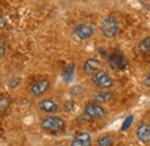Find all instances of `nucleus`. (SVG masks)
<instances>
[{"mask_svg": "<svg viewBox=\"0 0 150 146\" xmlns=\"http://www.w3.org/2000/svg\"><path fill=\"white\" fill-rule=\"evenodd\" d=\"M119 31V22L114 16H106L100 23V33L105 38H113Z\"/></svg>", "mask_w": 150, "mask_h": 146, "instance_id": "1", "label": "nucleus"}, {"mask_svg": "<svg viewBox=\"0 0 150 146\" xmlns=\"http://www.w3.org/2000/svg\"><path fill=\"white\" fill-rule=\"evenodd\" d=\"M40 127L46 131H50V132H58V131H61L65 128V121L60 117L47 116V117L42 120Z\"/></svg>", "mask_w": 150, "mask_h": 146, "instance_id": "2", "label": "nucleus"}, {"mask_svg": "<svg viewBox=\"0 0 150 146\" xmlns=\"http://www.w3.org/2000/svg\"><path fill=\"white\" fill-rule=\"evenodd\" d=\"M91 80H93L95 86H97L98 88H102V89H106V88H110L113 86L112 78L104 71H97L96 73H94Z\"/></svg>", "mask_w": 150, "mask_h": 146, "instance_id": "3", "label": "nucleus"}, {"mask_svg": "<svg viewBox=\"0 0 150 146\" xmlns=\"http://www.w3.org/2000/svg\"><path fill=\"white\" fill-rule=\"evenodd\" d=\"M109 65L115 71H122L127 67L128 62L126 57L119 51H114L109 56Z\"/></svg>", "mask_w": 150, "mask_h": 146, "instance_id": "4", "label": "nucleus"}, {"mask_svg": "<svg viewBox=\"0 0 150 146\" xmlns=\"http://www.w3.org/2000/svg\"><path fill=\"white\" fill-rule=\"evenodd\" d=\"M94 26L89 24V23H81V24L76 26L74 29V34L80 39H88V38H90L94 35Z\"/></svg>", "mask_w": 150, "mask_h": 146, "instance_id": "5", "label": "nucleus"}, {"mask_svg": "<svg viewBox=\"0 0 150 146\" xmlns=\"http://www.w3.org/2000/svg\"><path fill=\"white\" fill-rule=\"evenodd\" d=\"M84 114L90 118H103L106 116V110L97 103H89L84 108Z\"/></svg>", "mask_w": 150, "mask_h": 146, "instance_id": "6", "label": "nucleus"}, {"mask_svg": "<svg viewBox=\"0 0 150 146\" xmlns=\"http://www.w3.org/2000/svg\"><path fill=\"white\" fill-rule=\"evenodd\" d=\"M49 88H50V81L47 79H43V80L35 82L30 87V94L35 97H38V96L43 95L44 93H46Z\"/></svg>", "mask_w": 150, "mask_h": 146, "instance_id": "7", "label": "nucleus"}, {"mask_svg": "<svg viewBox=\"0 0 150 146\" xmlns=\"http://www.w3.org/2000/svg\"><path fill=\"white\" fill-rule=\"evenodd\" d=\"M38 107L39 109L46 114H56L58 109H59V106L54 100L52 99H44L42 101L38 102Z\"/></svg>", "mask_w": 150, "mask_h": 146, "instance_id": "8", "label": "nucleus"}, {"mask_svg": "<svg viewBox=\"0 0 150 146\" xmlns=\"http://www.w3.org/2000/svg\"><path fill=\"white\" fill-rule=\"evenodd\" d=\"M91 136L88 132H80L74 137V139L72 140L71 146H91Z\"/></svg>", "mask_w": 150, "mask_h": 146, "instance_id": "9", "label": "nucleus"}, {"mask_svg": "<svg viewBox=\"0 0 150 146\" xmlns=\"http://www.w3.org/2000/svg\"><path fill=\"white\" fill-rule=\"evenodd\" d=\"M102 67V63L97 59H88L83 64V71L87 74H94L99 71Z\"/></svg>", "mask_w": 150, "mask_h": 146, "instance_id": "10", "label": "nucleus"}, {"mask_svg": "<svg viewBox=\"0 0 150 146\" xmlns=\"http://www.w3.org/2000/svg\"><path fill=\"white\" fill-rule=\"evenodd\" d=\"M136 136L140 142L142 143H150V125L142 124L136 130Z\"/></svg>", "mask_w": 150, "mask_h": 146, "instance_id": "11", "label": "nucleus"}, {"mask_svg": "<svg viewBox=\"0 0 150 146\" xmlns=\"http://www.w3.org/2000/svg\"><path fill=\"white\" fill-rule=\"evenodd\" d=\"M112 97H113V94L111 92H97L94 95L95 100H96L97 102H102V103L109 102Z\"/></svg>", "mask_w": 150, "mask_h": 146, "instance_id": "12", "label": "nucleus"}, {"mask_svg": "<svg viewBox=\"0 0 150 146\" xmlns=\"http://www.w3.org/2000/svg\"><path fill=\"white\" fill-rule=\"evenodd\" d=\"M74 70H75V64H71L69 66H67L64 71V74H62V78L66 82H69L72 81L73 79V75H74Z\"/></svg>", "mask_w": 150, "mask_h": 146, "instance_id": "13", "label": "nucleus"}, {"mask_svg": "<svg viewBox=\"0 0 150 146\" xmlns=\"http://www.w3.org/2000/svg\"><path fill=\"white\" fill-rule=\"evenodd\" d=\"M139 50L142 54H150V37L143 38L139 43Z\"/></svg>", "mask_w": 150, "mask_h": 146, "instance_id": "14", "label": "nucleus"}, {"mask_svg": "<svg viewBox=\"0 0 150 146\" xmlns=\"http://www.w3.org/2000/svg\"><path fill=\"white\" fill-rule=\"evenodd\" d=\"M97 146H113V137L111 135H105L100 137L97 142Z\"/></svg>", "mask_w": 150, "mask_h": 146, "instance_id": "15", "label": "nucleus"}, {"mask_svg": "<svg viewBox=\"0 0 150 146\" xmlns=\"http://www.w3.org/2000/svg\"><path fill=\"white\" fill-rule=\"evenodd\" d=\"M11 97L8 96H0V111L2 110H6L9 106H11Z\"/></svg>", "mask_w": 150, "mask_h": 146, "instance_id": "16", "label": "nucleus"}, {"mask_svg": "<svg viewBox=\"0 0 150 146\" xmlns=\"http://www.w3.org/2000/svg\"><path fill=\"white\" fill-rule=\"evenodd\" d=\"M83 92H84L83 87L80 86V85H75V86H73V87L69 89L71 95H73V96H80V95L83 94Z\"/></svg>", "mask_w": 150, "mask_h": 146, "instance_id": "17", "label": "nucleus"}, {"mask_svg": "<svg viewBox=\"0 0 150 146\" xmlns=\"http://www.w3.org/2000/svg\"><path fill=\"white\" fill-rule=\"evenodd\" d=\"M75 109V102L74 101H66L64 103V110L66 112H72Z\"/></svg>", "mask_w": 150, "mask_h": 146, "instance_id": "18", "label": "nucleus"}, {"mask_svg": "<svg viewBox=\"0 0 150 146\" xmlns=\"http://www.w3.org/2000/svg\"><path fill=\"white\" fill-rule=\"evenodd\" d=\"M6 26H7V20H6V18L4 15L0 14V30L1 29H5Z\"/></svg>", "mask_w": 150, "mask_h": 146, "instance_id": "19", "label": "nucleus"}, {"mask_svg": "<svg viewBox=\"0 0 150 146\" xmlns=\"http://www.w3.org/2000/svg\"><path fill=\"white\" fill-rule=\"evenodd\" d=\"M132 120H133V116H129V117H127V118H126V121H125V123H124V125H122V130L127 129L129 125H131Z\"/></svg>", "mask_w": 150, "mask_h": 146, "instance_id": "20", "label": "nucleus"}, {"mask_svg": "<svg viewBox=\"0 0 150 146\" xmlns=\"http://www.w3.org/2000/svg\"><path fill=\"white\" fill-rule=\"evenodd\" d=\"M5 55H6V48H5V45L0 44V59L2 57H5Z\"/></svg>", "mask_w": 150, "mask_h": 146, "instance_id": "21", "label": "nucleus"}, {"mask_svg": "<svg viewBox=\"0 0 150 146\" xmlns=\"http://www.w3.org/2000/svg\"><path fill=\"white\" fill-rule=\"evenodd\" d=\"M144 85H146L147 87H150V71H149V73L147 74V78H146V80H144Z\"/></svg>", "mask_w": 150, "mask_h": 146, "instance_id": "22", "label": "nucleus"}]
</instances>
